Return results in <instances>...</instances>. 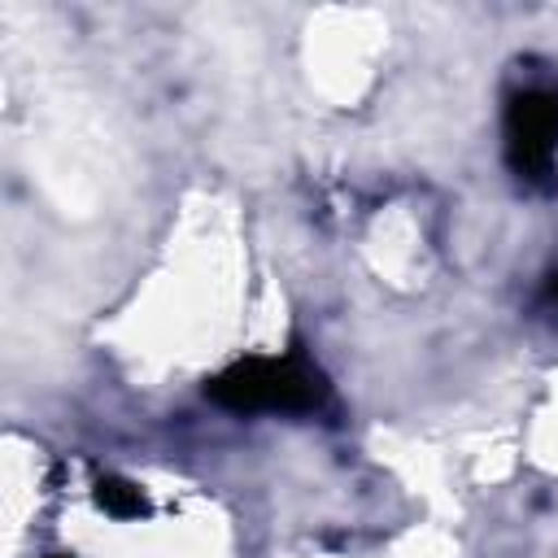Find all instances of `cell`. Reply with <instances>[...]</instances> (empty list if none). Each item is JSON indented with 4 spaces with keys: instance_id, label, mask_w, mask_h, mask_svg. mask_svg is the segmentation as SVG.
I'll use <instances>...</instances> for the list:
<instances>
[{
    "instance_id": "cell-1",
    "label": "cell",
    "mask_w": 558,
    "mask_h": 558,
    "mask_svg": "<svg viewBox=\"0 0 558 558\" xmlns=\"http://www.w3.org/2000/svg\"><path fill=\"white\" fill-rule=\"evenodd\" d=\"M205 397L231 414H323L331 405V384L301 349H292L283 357L231 362L205 379Z\"/></svg>"
},
{
    "instance_id": "cell-2",
    "label": "cell",
    "mask_w": 558,
    "mask_h": 558,
    "mask_svg": "<svg viewBox=\"0 0 558 558\" xmlns=\"http://www.w3.org/2000/svg\"><path fill=\"white\" fill-rule=\"evenodd\" d=\"M506 161L519 183L549 192L558 170V87H523L506 105Z\"/></svg>"
},
{
    "instance_id": "cell-3",
    "label": "cell",
    "mask_w": 558,
    "mask_h": 558,
    "mask_svg": "<svg viewBox=\"0 0 558 558\" xmlns=\"http://www.w3.org/2000/svg\"><path fill=\"white\" fill-rule=\"evenodd\" d=\"M96 506L113 519H144L148 514V497L140 484L122 480V475H100L96 480Z\"/></svg>"
},
{
    "instance_id": "cell-4",
    "label": "cell",
    "mask_w": 558,
    "mask_h": 558,
    "mask_svg": "<svg viewBox=\"0 0 558 558\" xmlns=\"http://www.w3.org/2000/svg\"><path fill=\"white\" fill-rule=\"evenodd\" d=\"M532 310H536V318H541V323L558 327V270H554V275H545V283H541V292H536Z\"/></svg>"
},
{
    "instance_id": "cell-5",
    "label": "cell",
    "mask_w": 558,
    "mask_h": 558,
    "mask_svg": "<svg viewBox=\"0 0 558 558\" xmlns=\"http://www.w3.org/2000/svg\"><path fill=\"white\" fill-rule=\"evenodd\" d=\"M48 558H74V554H48Z\"/></svg>"
}]
</instances>
